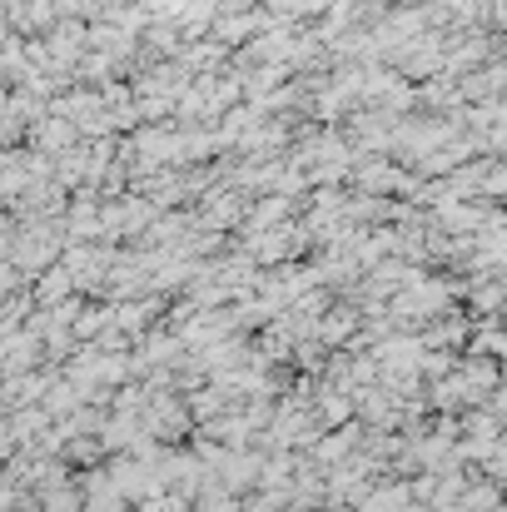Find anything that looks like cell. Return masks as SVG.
I'll use <instances>...</instances> for the list:
<instances>
[{
	"label": "cell",
	"instance_id": "1",
	"mask_svg": "<svg viewBox=\"0 0 507 512\" xmlns=\"http://www.w3.org/2000/svg\"><path fill=\"white\" fill-rule=\"evenodd\" d=\"M75 488H80V508L85 512H125L130 508V498L110 483V473H105V468H90Z\"/></svg>",
	"mask_w": 507,
	"mask_h": 512
}]
</instances>
